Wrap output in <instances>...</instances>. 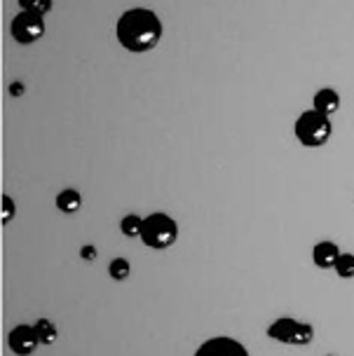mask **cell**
I'll list each match as a JSON object with an SVG mask.
<instances>
[{"instance_id":"6da1fadb","label":"cell","mask_w":354,"mask_h":356,"mask_svg":"<svg viewBox=\"0 0 354 356\" xmlns=\"http://www.w3.org/2000/svg\"><path fill=\"white\" fill-rule=\"evenodd\" d=\"M164 26L155 10L148 8H131L120 15L115 24V38L127 52L145 54L155 49L162 40Z\"/></svg>"},{"instance_id":"7a4b0ae2","label":"cell","mask_w":354,"mask_h":356,"mask_svg":"<svg viewBox=\"0 0 354 356\" xmlns=\"http://www.w3.org/2000/svg\"><path fill=\"white\" fill-rule=\"evenodd\" d=\"M293 134L300 141V145H305V148H321V145H326L331 141L333 122L324 113L309 108V111L300 113L298 120H296Z\"/></svg>"},{"instance_id":"3957f363","label":"cell","mask_w":354,"mask_h":356,"mask_svg":"<svg viewBox=\"0 0 354 356\" xmlns=\"http://www.w3.org/2000/svg\"><path fill=\"white\" fill-rule=\"evenodd\" d=\"M143 246L148 249H155V251H164L169 246L176 244L179 239V222H176L172 216L157 211V213H150L148 218L143 220V230H141V237Z\"/></svg>"},{"instance_id":"277c9868","label":"cell","mask_w":354,"mask_h":356,"mask_svg":"<svg viewBox=\"0 0 354 356\" xmlns=\"http://www.w3.org/2000/svg\"><path fill=\"white\" fill-rule=\"evenodd\" d=\"M268 338L275 342H284V345L307 347L314 340V328L312 323L296 321L291 316H282V319H277L268 326Z\"/></svg>"},{"instance_id":"5b68a950","label":"cell","mask_w":354,"mask_h":356,"mask_svg":"<svg viewBox=\"0 0 354 356\" xmlns=\"http://www.w3.org/2000/svg\"><path fill=\"white\" fill-rule=\"evenodd\" d=\"M10 33L19 44H33L45 35V17L35 12H17L10 24Z\"/></svg>"},{"instance_id":"8992f818","label":"cell","mask_w":354,"mask_h":356,"mask_svg":"<svg viewBox=\"0 0 354 356\" xmlns=\"http://www.w3.org/2000/svg\"><path fill=\"white\" fill-rule=\"evenodd\" d=\"M193 356H251L242 342L227 335H216V338L204 340Z\"/></svg>"},{"instance_id":"52a82bcc","label":"cell","mask_w":354,"mask_h":356,"mask_svg":"<svg viewBox=\"0 0 354 356\" xmlns=\"http://www.w3.org/2000/svg\"><path fill=\"white\" fill-rule=\"evenodd\" d=\"M8 345L17 356H31L38 349V345H40L35 326H29V323H19V326H15L8 335Z\"/></svg>"},{"instance_id":"ba28073f","label":"cell","mask_w":354,"mask_h":356,"mask_svg":"<svg viewBox=\"0 0 354 356\" xmlns=\"http://www.w3.org/2000/svg\"><path fill=\"white\" fill-rule=\"evenodd\" d=\"M338 258H340V249H338V244H333V241H319V244L312 249L314 265L321 267V270H331V267H336Z\"/></svg>"},{"instance_id":"9c48e42d","label":"cell","mask_w":354,"mask_h":356,"mask_svg":"<svg viewBox=\"0 0 354 356\" xmlns=\"http://www.w3.org/2000/svg\"><path fill=\"white\" fill-rule=\"evenodd\" d=\"M312 108L331 118L333 113L340 111V94L336 92V89H328V87L319 89V92L314 94V99H312Z\"/></svg>"},{"instance_id":"30bf717a","label":"cell","mask_w":354,"mask_h":356,"mask_svg":"<svg viewBox=\"0 0 354 356\" xmlns=\"http://www.w3.org/2000/svg\"><path fill=\"white\" fill-rule=\"evenodd\" d=\"M80 207H82V195H80V190L66 188V190H61V193L56 195V209H59L61 213L73 216V213H78V211H80Z\"/></svg>"},{"instance_id":"8fae6325","label":"cell","mask_w":354,"mask_h":356,"mask_svg":"<svg viewBox=\"0 0 354 356\" xmlns=\"http://www.w3.org/2000/svg\"><path fill=\"white\" fill-rule=\"evenodd\" d=\"M143 220H145V218H141V216H136V213H127L122 220H120V230H122L124 237H129V239L141 237Z\"/></svg>"},{"instance_id":"7c38bea8","label":"cell","mask_w":354,"mask_h":356,"mask_svg":"<svg viewBox=\"0 0 354 356\" xmlns=\"http://www.w3.org/2000/svg\"><path fill=\"white\" fill-rule=\"evenodd\" d=\"M35 333L40 338V345H54L56 338H59V330H56V326L49 319H38Z\"/></svg>"},{"instance_id":"4fadbf2b","label":"cell","mask_w":354,"mask_h":356,"mask_svg":"<svg viewBox=\"0 0 354 356\" xmlns=\"http://www.w3.org/2000/svg\"><path fill=\"white\" fill-rule=\"evenodd\" d=\"M108 275L111 279H115V282H124L129 275H131V265L127 258H113L108 263Z\"/></svg>"},{"instance_id":"5bb4252c","label":"cell","mask_w":354,"mask_h":356,"mask_svg":"<svg viewBox=\"0 0 354 356\" xmlns=\"http://www.w3.org/2000/svg\"><path fill=\"white\" fill-rule=\"evenodd\" d=\"M19 10L22 12H35V15L45 17L49 15V10H52V0H17Z\"/></svg>"},{"instance_id":"9a60e30c","label":"cell","mask_w":354,"mask_h":356,"mask_svg":"<svg viewBox=\"0 0 354 356\" xmlns=\"http://www.w3.org/2000/svg\"><path fill=\"white\" fill-rule=\"evenodd\" d=\"M333 270H336V275L340 279H354V256L352 253H340V258Z\"/></svg>"},{"instance_id":"2e32d148","label":"cell","mask_w":354,"mask_h":356,"mask_svg":"<svg viewBox=\"0 0 354 356\" xmlns=\"http://www.w3.org/2000/svg\"><path fill=\"white\" fill-rule=\"evenodd\" d=\"M3 225H8V222L15 218V213H17V204H15V200H12L10 195H3Z\"/></svg>"},{"instance_id":"e0dca14e","label":"cell","mask_w":354,"mask_h":356,"mask_svg":"<svg viewBox=\"0 0 354 356\" xmlns=\"http://www.w3.org/2000/svg\"><path fill=\"white\" fill-rule=\"evenodd\" d=\"M80 256H82V260H97V249H94V246H82L80 249Z\"/></svg>"},{"instance_id":"ac0fdd59","label":"cell","mask_w":354,"mask_h":356,"mask_svg":"<svg viewBox=\"0 0 354 356\" xmlns=\"http://www.w3.org/2000/svg\"><path fill=\"white\" fill-rule=\"evenodd\" d=\"M10 94H12V97H22V94H24V82H12Z\"/></svg>"},{"instance_id":"d6986e66","label":"cell","mask_w":354,"mask_h":356,"mask_svg":"<svg viewBox=\"0 0 354 356\" xmlns=\"http://www.w3.org/2000/svg\"><path fill=\"white\" fill-rule=\"evenodd\" d=\"M326 356H336V354H326Z\"/></svg>"}]
</instances>
